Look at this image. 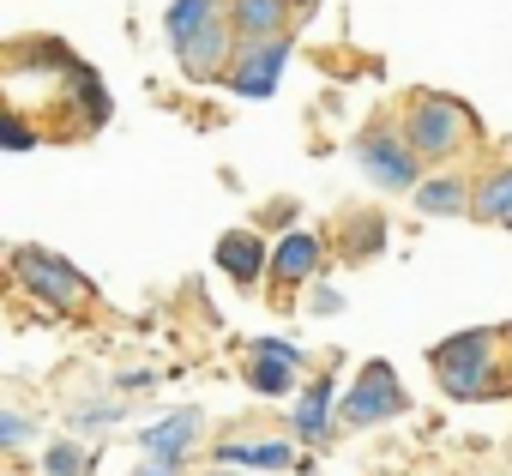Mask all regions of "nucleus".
I'll return each mask as SVG.
<instances>
[{"label":"nucleus","instance_id":"f3484780","mask_svg":"<svg viewBox=\"0 0 512 476\" xmlns=\"http://www.w3.org/2000/svg\"><path fill=\"white\" fill-rule=\"evenodd\" d=\"M229 7V0H169V13H163V31H169V43L181 49L193 31H205L217 13Z\"/></svg>","mask_w":512,"mask_h":476},{"label":"nucleus","instance_id":"39448f33","mask_svg":"<svg viewBox=\"0 0 512 476\" xmlns=\"http://www.w3.org/2000/svg\"><path fill=\"white\" fill-rule=\"evenodd\" d=\"M356 163H362V175H368L374 187H386V193H410V187L422 181V151L404 139V127H398V133H362V139H356Z\"/></svg>","mask_w":512,"mask_h":476},{"label":"nucleus","instance_id":"ddd939ff","mask_svg":"<svg viewBox=\"0 0 512 476\" xmlns=\"http://www.w3.org/2000/svg\"><path fill=\"white\" fill-rule=\"evenodd\" d=\"M416 211L422 217H464V211H476V187L464 175H422L416 181Z\"/></svg>","mask_w":512,"mask_h":476},{"label":"nucleus","instance_id":"20e7f679","mask_svg":"<svg viewBox=\"0 0 512 476\" xmlns=\"http://www.w3.org/2000/svg\"><path fill=\"white\" fill-rule=\"evenodd\" d=\"M290 55H296L290 31H284V37H247V43L235 49V61H229L223 85H229L235 97H247V103H266V97H278V79L290 73Z\"/></svg>","mask_w":512,"mask_h":476},{"label":"nucleus","instance_id":"6e6552de","mask_svg":"<svg viewBox=\"0 0 512 476\" xmlns=\"http://www.w3.org/2000/svg\"><path fill=\"white\" fill-rule=\"evenodd\" d=\"M217 266H223V278H229V284L253 290V284L272 272V242H260L253 229H229L223 242H217Z\"/></svg>","mask_w":512,"mask_h":476},{"label":"nucleus","instance_id":"f03ea898","mask_svg":"<svg viewBox=\"0 0 512 476\" xmlns=\"http://www.w3.org/2000/svg\"><path fill=\"white\" fill-rule=\"evenodd\" d=\"M404 139L422 151V163H446L476 139V115H470V103H458L446 91H416L404 109Z\"/></svg>","mask_w":512,"mask_h":476},{"label":"nucleus","instance_id":"393cba45","mask_svg":"<svg viewBox=\"0 0 512 476\" xmlns=\"http://www.w3.org/2000/svg\"><path fill=\"white\" fill-rule=\"evenodd\" d=\"M133 476H181V464H169V458H151V452H145V464H139Z\"/></svg>","mask_w":512,"mask_h":476},{"label":"nucleus","instance_id":"6ab92c4d","mask_svg":"<svg viewBox=\"0 0 512 476\" xmlns=\"http://www.w3.org/2000/svg\"><path fill=\"white\" fill-rule=\"evenodd\" d=\"M85 470H91V458H85L79 440H55L43 452V476H85Z\"/></svg>","mask_w":512,"mask_h":476},{"label":"nucleus","instance_id":"f8f14e48","mask_svg":"<svg viewBox=\"0 0 512 476\" xmlns=\"http://www.w3.org/2000/svg\"><path fill=\"white\" fill-rule=\"evenodd\" d=\"M223 13H229V25H235L241 43H247V37H284L296 0H229Z\"/></svg>","mask_w":512,"mask_h":476},{"label":"nucleus","instance_id":"0eeeda50","mask_svg":"<svg viewBox=\"0 0 512 476\" xmlns=\"http://www.w3.org/2000/svg\"><path fill=\"white\" fill-rule=\"evenodd\" d=\"M235 49H241V37H235V25H229V13H217L205 31H193L175 55H181V73L193 79V85H211V79H223L229 73V61H235Z\"/></svg>","mask_w":512,"mask_h":476},{"label":"nucleus","instance_id":"2eb2a0df","mask_svg":"<svg viewBox=\"0 0 512 476\" xmlns=\"http://www.w3.org/2000/svg\"><path fill=\"white\" fill-rule=\"evenodd\" d=\"M476 217L512 229V163H494V169L476 181Z\"/></svg>","mask_w":512,"mask_h":476},{"label":"nucleus","instance_id":"f257e3e1","mask_svg":"<svg viewBox=\"0 0 512 476\" xmlns=\"http://www.w3.org/2000/svg\"><path fill=\"white\" fill-rule=\"evenodd\" d=\"M500 332L488 326H470L458 338H446L428 362H434V380L446 398H494V392H512V368H500Z\"/></svg>","mask_w":512,"mask_h":476},{"label":"nucleus","instance_id":"4468645a","mask_svg":"<svg viewBox=\"0 0 512 476\" xmlns=\"http://www.w3.org/2000/svg\"><path fill=\"white\" fill-rule=\"evenodd\" d=\"M211 458L217 464H241V470H290L296 446L290 440H217Z\"/></svg>","mask_w":512,"mask_h":476},{"label":"nucleus","instance_id":"9b49d317","mask_svg":"<svg viewBox=\"0 0 512 476\" xmlns=\"http://www.w3.org/2000/svg\"><path fill=\"white\" fill-rule=\"evenodd\" d=\"M320 260H326V242L314 229H290V235L272 242V278L278 284H308L320 272Z\"/></svg>","mask_w":512,"mask_h":476},{"label":"nucleus","instance_id":"412c9836","mask_svg":"<svg viewBox=\"0 0 512 476\" xmlns=\"http://www.w3.org/2000/svg\"><path fill=\"white\" fill-rule=\"evenodd\" d=\"M247 356H284V362H296V368L308 362V350H302V344H290V338H253V344H247Z\"/></svg>","mask_w":512,"mask_h":476},{"label":"nucleus","instance_id":"1a4fd4ad","mask_svg":"<svg viewBox=\"0 0 512 476\" xmlns=\"http://www.w3.org/2000/svg\"><path fill=\"white\" fill-rule=\"evenodd\" d=\"M199 434H205V416L187 404V410H169V416H157V422L139 434V446H145L151 458H169V464H181V458L199 446Z\"/></svg>","mask_w":512,"mask_h":476},{"label":"nucleus","instance_id":"423d86ee","mask_svg":"<svg viewBox=\"0 0 512 476\" xmlns=\"http://www.w3.org/2000/svg\"><path fill=\"white\" fill-rule=\"evenodd\" d=\"M404 410H410V398H404L392 362H368V368L356 374V386L344 392V404H338V416H344L350 428H374V422H392V416H404Z\"/></svg>","mask_w":512,"mask_h":476},{"label":"nucleus","instance_id":"4be33fe9","mask_svg":"<svg viewBox=\"0 0 512 476\" xmlns=\"http://www.w3.org/2000/svg\"><path fill=\"white\" fill-rule=\"evenodd\" d=\"M31 440V422L19 410H0V446H25Z\"/></svg>","mask_w":512,"mask_h":476},{"label":"nucleus","instance_id":"a878e982","mask_svg":"<svg viewBox=\"0 0 512 476\" xmlns=\"http://www.w3.org/2000/svg\"><path fill=\"white\" fill-rule=\"evenodd\" d=\"M211 476H253V470H241V464H217Z\"/></svg>","mask_w":512,"mask_h":476},{"label":"nucleus","instance_id":"dca6fc26","mask_svg":"<svg viewBox=\"0 0 512 476\" xmlns=\"http://www.w3.org/2000/svg\"><path fill=\"white\" fill-rule=\"evenodd\" d=\"M296 362H284V356H247V386L260 392V398H290V392H302L296 386Z\"/></svg>","mask_w":512,"mask_h":476},{"label":"nucleus","instance_id":"5701e85b","mask_svg":"<svg viewBox=\"0 0 512 476\" xmlns=\"http://www.w3.org/2000/svg\"><path fill=\"white\" fill-rule=\"evenodd\" d=\"M115 416H121V404H79V410H73L79 428H103V422H115Z\"/></svg>","mask_w":512,"mask_h":476},{"label":"nucleus","instance_id":"9d476101","mask_svg":"<svg viewBox=\"0 0 512 476\" xmlns=\"http://www.w3.org/2000/svg\"><path fill=\"white\" fill-rule=\"evenodd\" d=\"M332 398H338L332 380H308V386L296 392V404H290V434L308 440V446H326V440L338 434V428H332Z\"/></svg>","mask_w":512,"mask_h":476},{"label":"nucleus","instance_id":"7ed1b4c3","mask_svg":"<svg viewBox=\"0 0 512 476\" xmlns=\"http://www.w3.org/2000/svg\"><path fill=\"white\" fill-rule=\"evenodd\" d=\"M13 284L25 290V296H37L43 308H79L85 296H91V284H85V272H73L61 254H49V248H13Z\"/></svg>","mask_w":512,"mask_h":476},{"label":"nucleus","instance_id":"bb28decb","mask_svg":"<svg viewBox=\"0 0 512 476\" xmlns=\"http://www.w3.org/2000/svg\"><path fill=\"white\" fill-rule=\"evenodd\" d=\"M296 13H302V19H308V13H320V0H296Z\"/></svg>","mask_w":512,"mask_h":476},{"label":"nucleus","instance_id":"cd10ccee","mask_svg":"<svg viewBox=\"0 0 512 476\" xmlns=\"http://www.w3.org/2000/svg\"><path fill=\"white\" fill-rule=\"evenodd\" d=\"M506 350H512V332H506Z\"/></svg>","mask_w":512,"mask_h":476},{"label":"nucleus","instance_id":"a211bd4d","mask_svg":"<svg viewBox=\"0 0 512 476\" xmlns=\"http://www.w3.org/2000/svg\"><path fill=\"white\" fill-rule=\"evenodd\" d=\"M344 242H350V260H368V254L386 242V217H380V211L350 217V223H344Z\"/></svg>","mask_w":512,"mask_h":476},{"label":"nucleus","instance_id":"aec40b11","mask_svg":"<svg viewBox=\"0 0 512 476\" xmlns=\"http://www.w3.org/2000/svg\"><path fill=\"white\" fill-rule=\"evenodd\" d=\"M0 145H7V151H31V145H43V133L19 109H7V121H0Z\"/></svg>","mask_w":512,"mask_h":476},{"label":"nucleus","instance_id":"b1692460","mask_svg":"<svg viewBox=\"0 0 512 476\" xmlns=\"http://www.w3.org/2000/svg\"><path fill=\"white\" fill-rule=\"evenodd\" d=\"M115 386H121V398H133V392H151V386H157V374H151V368H145V374L133 368V374H121Z\"/></svg>","mask_w":512,"mask_h":476}]
</instances>
